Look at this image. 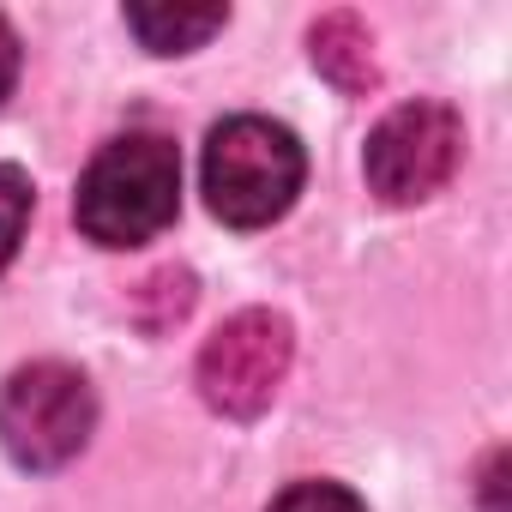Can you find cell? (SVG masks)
<instances>
[{
    "mask_svg": "<svg viewBox=\"0 0 512 512\" xmlns=\"http://www.w3.org/2000/svg\"><path fill=\"white\" fill-rule=\"evenodd\" d=\"M25 223H31V175L19 163H0V272L13 266Z\"/></svg>",
    "mask_w": 512,
    "mask_h": 512,
    "instance_id": "obj_8",
    "label": "cell"
},
{
    "mask_svg": "<svg viewBox=\"0 0 512 512\" xmlns=\"http://www.w3.org/2000/svg\"><path fill=\"white\" fill-rule=\"evenodd\" d=\"M314 67L338 85V91H368L374 85V43L350 13H332L314 25Z\"/></svg>",
    "mask_w": 512,
    "mask_h": 512,
    "instance_id": "obj_7",
    "label": "cell"
},
{
    "mask_svg": "<svg viewBox=\"0 0 512 512\" xmlns=\"http://www.w3.org/2000/svg\"><path fill=\"white\" fill-rule=\"evenodd\" d=\"M308 181V151L284 121L229 115L205 139V205L229 229L278 223Z\"/></svg>",
    "mask_w": 512,
    "mask_h": 512,
    "instance_id": "obj_2",
    "label": "cell"
},
{
    "mask_svg": "<svg viewBox=\"0 0 512 512\" xmlns=\"http://www.w3.org/2000/svg\"><path fill=\"white\" fill-rule=\"evenodd\" d=\"M464 157V121L446 103H398L374 133H368V193H380L386 205H416L428 193H440L452 181Z\"/></svg>",
    "mask_w": 512,
    "mask_h": 512,
    "instance_id": "obj_5",
    "label": "cell"
},
{
    "mask_svg": "<svg viewBox=\"0 0 512 512\" xmlns=\"http://www.w3.org/2000/svg\"><path fill=\"white\" fill-rule=\"evenodd\" d=\"M175 211H181V157L163 133L109 139L73 193V217L97 247H139L163 235Z\"/></svg>",
    "mask_w": 512,
    "mask_h": 512,
    "instance_id": "obj_1",
    "label": "cell"
},
{
    "mask_svg": "<svg viewBox=\"0 0 512 512\" xmlns=\"http://www.w3.org/2000/svg\"><path fill=\"white\" fill-rule=\"evenodd\" d=\"M229 25V7H127V31L151 55H187Z\"/></svg>",
    "mask_w": 512,
    "mask_h": 512,
    "instance_id": "obj_6",
    "label": "cell"
},
{
    "mask_svg": "<svg viewBox=\"0 0 512 512\" xmlns=\"http://www.w3.org/2000/svg\"><path fill=\"white\" fill-rule=\"evenodd\" d=\"M272 512H368L344 482H296L272 500Z\"/></svg>",
    "mask_w": 512,
    "mask_h": 512,
    "instance_id": "obj_9",
    "label": "cell"
},
{
    "mask_svg": "<svg viewBox=\"0 0 512 512\" xmlns=\"http://www.w3.org/2000/svg\"><path fill=\"white\" fill-rule=\"evenodd\" d=\"M97 428L91 380L67 362H31L0 386V446L19 470H61Z\"/></svg>",
    "mask_w": 512,
    "mask_h": 512,
    "instance_id": "obj_3",
    "label": "cell"
},
{
    "mask_svg": "<svg viewBox=\"0 0 512 512\" xmlns=\"http://www.w3.org/2000/svg\"><path fill=\"white\" fill-rule=\"evenodd\" d=\"M290 356H296L290 320L266 314V308H247V314H235L229 326H217L205 338V350H199V398L217 416L253 422L278 398V386L290 374Z\"/></svg>",
    "mask_w": 512,
    "mask_h": 512,
    "instance_id": "obj_4",
    "label": "cell"
},
{
    "mask_svg": "<svg viewBox=\"0 0 512 512\" xmlns=\"http://www.w3.org/2000/svg\"><path fill=\"white\" fill-rule=\"evenodd\" d=\"M19 67H25V43H19V31L0 19V103L13 97V85H19Z\"/></svg>",
    "mask_w": 512,
    "mask_h": 512,
    "instance_id": "obj_10",
    "label": "cell"
}]
</instances>
